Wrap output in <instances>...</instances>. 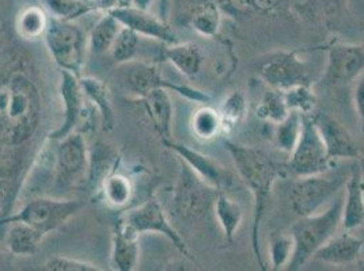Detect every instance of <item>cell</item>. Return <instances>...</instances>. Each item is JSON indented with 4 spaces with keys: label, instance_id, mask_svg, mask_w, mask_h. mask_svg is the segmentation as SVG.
I'll return each instance as SVG.
<instances>
[{
    "label": "cell",
    "instance_id": "9",
    "mask_svg": "<svg viewBox=\"0 0 364 271\" xmlns=\"http://www.w3.org/2000/svg\"><path fill=\"white\" fill-rule=\"evenodd\" d=\"M333 165V160L328 156L311 114L304 116L301 138L295 150L289 153L287 165H284L286 177L302 178L329 172Z\"/></svg>",
    "mask_w": 364,
    "mask_h": 271
},
{
    "label": "cell",
    "instance_id": "32",
    "mask_svg": "<svg viewBox=\"0 0 364 271\" xmlns=\"http://www.w3.org/2000/svg\"><path fill=\"white\" fill-rule=\"evenodd\" d=\"M192 133L201 141H210L223 135V126L218 109L203 105L198 107L191 118Z\"/></svg>",
    "mask_w": 364,
    "mask_h": 271
},
{
    "label": "cell",
    "instance_id": "26",
    "mask_svg": "<svg viewBox=\"0 0 364 271\" xmlns=\"http://www.w3.org/2000/svg\"><path fill=\"white\" fill-rule=\"evenodd\" d=\"M48 235L43 231L25 223L9 224V232L6 236V244L11 255H34Z\"/></svg>",
    "mask_w": 364,
    "mask_h": 271
},
{
    "label": "cell",
    "instance_id": "37",
    "mask_svg": "<svg viewBox=\"0 0 364 271\" xmlns=\"http://www.w3.org/2000/svg\"><path fill=\"white\" fill-rule=\"evenodd\" d=\"M283 92L289 111H298L302 116H310L314 113L317 95L316 91L311 89V84H299Z\"/></svg>",
    "mask_w": 364,
    "mask_h": 271
},
{
    "label": "cell",
    "instance_id": "8",
    "mask_svg": "<svg viewBox=\"0 0 364 271\" xmlns=\"http://www.w3.org/2000/svg\"><path fill=\"white\" fill-rule=\"evenodd\" d=\"M218 193L215 187L203 181L193 170L181 162L177 182L171 192V211L177 219L196 220L205 216L211 206L213 208Z\"/></svg>",
    "mask_w": 364,
    "mask_h": 271
},
{
    "label": "cell",
    "instance_id": "35",
    "mask_svg": "<svg viewBox=\"0 0 364 271\" xmlns=\"http://www.w3.org/2000/svg\"><path fill=\"white\" fill-rule=\"evenodd\" d=\"M48 16L60 21H71L94 13L90 0H41Z\"/></svg>",
    "mask_w": 364,
    "mask_h": 271
},
{
    "label": "cell",
    "instance_id": "19",
    "mask_svg": "<svg viewBox=\"0 0 364 271\" xmlns=\"http://www.w3.org/2000/svg\"><path fill=\"white\" fill-rule=\"evenodd\" d=\"M140 235L128 226L122 216L112 231V254L110 265L116 271H135L140 256Z\"/></svg>",
    "mask_w": 364,
    "mask_h": 271
},
{
    "label": "cell",
    "instance_id": "22",
    "mask_svg": "<svg viewBox=\"0 0 364 271\" xmlns=\"http://www.w3.org/2000/svg\"><path fill=\"white\" fill-rule=\"evenodd\" d=\"M140 101L151 122L152 129L159 136L161 141L173 138V102L168 91L164 89L150 91L147 95L140 98Z\"/></svg>",
    "mask_w": 364,
    "mask_h": 271
},
{
    "label": "cell",
    "instance_id": "40",
    "mask_svg": "<svg viewBox=\"0 0 364 271\" xmlns=\"http://www.w3.org/2000/svg\"><path fill=\"white\" fill-rule=\"evenodd\" d=\"M16 182L9 177H0V220L9 216L11 201L14 199Z\"/></svg>",
    "mask_w": 364,
    "mask_h": 271
},
{
    "label": "cell",
    "instance_id": "5",
    "mask_svg": "<svg viewBox=\"0 0 364 271\" xmlns=\"http://www.w3.org/2000/svg\"><path fill=\"white\" fill-rule=\"evenodd\" d=\"M82 199H61L38 197L28 201L16 214L0 220V226L11 223H25L43 231L46 235L56 231L85 208Z\"/></svg>",
    "mask_w": 364,
    "mask_h": 271
},
{
    "label": "cell",
    "instance_id": "2",
    "mask_svg": "<svg viewBox=\"0 0 364 271\" xmlns=\"http://www.w3.org/2000/svg\"><path fill=\"white\" fill-rule=\"evenodd\" d=\"M228 150L238 175L253 196V220H252V250L257 260L258 267L267 270V263L261 253L259 232L262 219L272 194L273 184L280 177H286L284 166H280L272 157L255 147H245L225 140Z\"/></svg>",
    "mask_w": 364,
    "mask_h": 271
},
{
    "label": "cell",
    "instance_id": "30",
    "mask_svg": "<svg viewBox=\"0 0 364 271\" xmlns=\"http://www.w3.org/2000/svg\"><path fill=\"white\" fill-rule=\"evenodd\" d=\"M48 23L49 16L43 6H28L16 16V33L23 40H37L44 37Z\"/></svg>",
    "mask_w": 364,
    "mask_h": 271
},
{
    "label": "cell",
    "instance_id": "13",
    "mask_svg": "<svg viewBox=\"0 0 364 271\" xmlns=\"http://www.w3.org/2000/svg\"><path fill=\"white\" fill-rule=\"evenodd\" d=\"M291 10L306 26L321 34H337L349 16L348 0H299Z\"/></svg>",
    "mask_w": 364,
    "mask_h": 271
},
{
    "label": "cell",
    "instance_id": "17",
    "mask_svg": "<svg viewBox=\"0 0 364 271\" xmlns=\"http://www.w3.org/2000/svg\"><path fill=\"white\" fill-rule=\"evenodd\" d=\"M114 16L124 28L137 33L140 37L151 38L155 41L164 43L166 45L178 43L177 34L167 25L164 19L154 16L149 10H141L135 6L125 9H117L107 11Z\"/></svg>",
    "mask_w": 364,
    "mask_h": 271
},
{
    "label": "cell",
    "instance_id": "36",
    "mask_svg": "<svg viewBox=\"0 0 364 271\" xmlns=\"http://www.w3.org/2000/svg\"><path fill=\"white\" fill-rule=\"evenodd\" d=\"M268 255L273 271L282 270L287 267L289 259L294 253V240L291 235L283 232H273L269 236Z\"/></svg>",
    "mask_w": 364,
    "mask_h": 271
},
{
    "label": "cell",
    "instance_id": "10",
    "mask_svg": "<svg viewBox=\"0 0 364 271\" xmlns=\"http://www.w3.org/2000/svg\"><path fill=\"white\" fill-rule=\"evenodd\" d=\"M122 220L135 229L139 235L143 233H156L170 241L177 251H180L189 262L195 266L198 265V259L192 255L186 243L182 239L181 235L171 226L166 211L156 199H149L139 205L136 208L128 209L122 214Z\"/></svg>",
    "mask_w": 364,
    "mask_h": 271
},
{
    "label": "cell",
    "instance_id": "16",
    "mask_svg": "<svg viewBox=\"0 0 364 271\" xmlns=\"http://www.w3.org/2000/svg\"><path fill=\"white\" fill-rule=\"evenodd\" d=\"M311 117L331 160H358L360 157L359 145L340 121L328 113L311 114Z\"/></svg>",
    "mask_w": 364,
    "mask_h": 271
},
{
    "label": "cell",
    "instance_id": "25",
    "mask_svg": "<svg viewBox=\"0 0 364 271\" xmlns=\"http://www.w3.org/2000/svg\"><path fill=\"white\" fill-rule=\"evenodd\" d=\"M165 59L188 79H195L204 64L203 50L193 43H176L167 45Z\"/></svg>",
    "mask_w": 364,
    "mask_h": 271
},
{
    "label": "cell",
    "instance_id": "23",
    "mask_svg": "<svg viewBox=\"0 0 364 271\" xmlns=\"http://www.w3.org/2000/svg\"><path fill=\"white\" fill-rule=\"evenodd\" d=\"M223 11L216 0H189L186 19L189 26L205 38H215L222 28Z\"/></svg>",
    "mask_w": 364,
    "mask_h": 271
},
{
    "label": "cell",
    "instance_id": "27",
    "mask_svg": "<svg viewBox=\"0 0 364 271\" xmlns=\"http://www.w3.org/2000/svg\"><path fill=\"white\" fill-rule=\"evenodd\" d=\"M213 211L223 232L225 241L228 244H232L242 224L243 211L241 205L228 196L226 192H219L213 204Z\"/></svg>",
    "mask_w": 364,
    "mask_h": 271
},
{
    "label": "cell",
    "instance_id": "39",
    "mask_svg": "<svg viewBox=\"0 0 364 271\" xmlns=\"http://www.w3.org/2000/svg\"><path fill=\"white\" fill-rule=\"evenodd\" d=\"M43 271H102L98 265L68 256L56 255L46 259L40 266Z\"/></svg>",
    "mask_w": 364,
    "mask_h": 271
},
{
    "label": "cell",
    "instance_id": "45",
    "mask_svg": "<svg viewBox=\"0 0 364 271\" xmlns=\"http://www.w3.org/2000/svg\"><path fill=\"white\" fill-rule=\"evenodd\" d=\"M355 269L364 271V259H359L355 262Z\"/></svg>",
    "mask_w": 364,
    "mask_h": 271
},
{
    "label": "cell",
    "instance_id": "20",
    "mask_svg": "<svg viewBox=\"0 0 364 271\" xmlns=\"http://www.w3.org/2000/svg\"><path fill=\"white\" fill-rule=\"evenodd\" d=\"M341 226L349 232L364 226V175L358 160L350 168L344 186Z\"/></svg>",
    "mask_w": 364,
    "mask_h": 271
},
{
    "label": "cell",
    "instance_id": "43",
    "mask_svg": "<svg viewBox=\"0 0 364 271\" xmlns=\"http://www.w3.org/2000/svg\"><path fill=\"white\" fill-rule=\"evenodd\" d=\"M154 0H132V6H135L137 9L141 10H149Z\"/></svg>",
    "mask_w": 364,
    "mask_h": 271
},
{
    "label": "cell",
    "instance_id": "24",
    "mask_svg": "<svg viewBox=\"0 0 364 271\" xmlns=\"http://www.w3.org/2000/svg\"><path fill=\"white\" fill-rule=\"evenodd\" d=\"M86 102H89L98 111L100 120L105 132H113L116 125V116L113 109L112 94L107 83L98 77L80 76L79 77Z\"/></svg>",
    "mask_w": 364,
    "mask_h": 271
},
{
    "label": "cell",
    "instance_id": "38",
    "mask_svg": "<svg viewBox=\"0 0 364 271\" xmlns=\"http://www.w3.org/2000/svg\"><path fill=\"white\" fill-rule=\"evenodd\" d=\"M140 45V35L128 28L122 26L114 44L110 49V55L117 64H127L136 57Z\"/></svg>",
    "mask_w": 364,
    "mask_h": 271
},
{
    "label": "cell",
    "instance_id": "6",
    "mask_svg": "<svg viewBox=\"0 0 364 271\" xmlns=\"http://www.w3.org/2000/svg\"><path fill=\"white\" fill-rule=\"evenodd\" d=\"M124 71L122 72V84L124 89L135 95L136 98H143L150 91L164 89V90L176 92L183 96L188 101L196 102V104H208L211 101V96L198 90L196 87L181 84L176 82H170L161 74L158 67L154 64H149L144 61H129L127 64H122Z\"/></svg>",
    "mask_w": 364,
    "mask_h": 271
},
{
    "label": "cell",
    "instance_id": "18",
    "mask_svg": "<svg viewBox=\"0 0 364 271\" xmlns=\"http://www.w3.org/2000/svg\"><path fill=\"white\" fill-rule=\"evenodd\" d=\"M59 94L61 102L64 105V118L60 126L48 136V138L53 141H59L61 138L76 132L86 104V98L82 90L79 77L71 72L60 71Z\"/></svg>",
    "mask_w": 364,
    "mask_h": 271
},
{
    "label": "cell",
    "instance_id": "31",
    "mask_svg": "<svg viewBox=\"0 0 364 271\" xmlns=\"http://www.w3.org/2000/svg\"><path fill=\"white\" fill-rule=\"evenodd\" d=\"M304 125V116L298 111H289V116L279 123H274L273 144L277 150L291 153L295 150Z\"/></svg>",
    "mask_w": 364,
    "mask_h": 271
},
{
    "label": "cell",
    "instance_id": "11",
    "mask_svg": "<svg viewBox=\"0 0 364 271\" xmlns=\"http://www.w3.org/2000/svg\"><path fill=\"white\" fill-rule=\"evenodd\" d=\"M301 52V49L282 50L262 61L258 68L259 79L269 89L279 91L299 84H311L306 62L299 57Z\"/></svg>",
    "mask_w": 364,
    "mask_h": 271
},
{
    "label": "cell",
    "instance_id": "42",
    "mask_svg": "<svg viewBox=\"0 0 364 271\" xmlns=\"http://www.w3.org/2000/svg\"><path fill=\"white\" fill-rule=\"evenodd\" d=\"M90 1L94 13H97V11L107 13L112 10L125 9V7L132 6V0H90Z\"/></svg>",
    "mask_w": 364,
    "mask_h": 271
},
{
    "label": "cell",
    "instance_id": "34",
    "mask_svg": "<svg viewBox=\"0 0 364 271\" xmlns=\"http://www.w3.org/2000/svg\"><path fill=\"white\" fill-rule=\"evenodd\" d=\"M289 113V109L286 104L284 92L274 89L265 91L256 107V117L258 120L269 122L272 125L284 120Z\"/></svg>",
    "mask_w": 364,
    "mask_h": 271
},
{
    "label": "cell",
    "instance_id": "1",
    "mask_svg": "<svg viewBox=\"0 0 364 271\" xmlns=\"http://www.w3.org/2000/svg\"><path fill=\"white\" fill-rule=\"evenodd\" d=\"M41 95L23 64H0V150L23 148L37 132Z\"/></svg>",
    "mask_w": 364,
    "mask_h": 271
},
{
    "label": "cell",
    "instance_id": "14",
    "mask_svg": "<svg viewBox=\"0 0 364 271\" xmlns=\"http://www.w3.org/2000/svg\"><path fill=\"white\" fill-rule=\"evenodd\" d=\"M162 144L191 170H193L203 181L215 187L218 192H226L232 186V172L222 166L218 160L196 151L195 148H191L186 144L177 143L173 138L162 140Z\"/></svg>",
    "mask_w": 364,
    "mask_h": 271
},
{
    "label": "cell",
    "instance_id": "12",
    "mask_svg": "<svg viewBox=\"0 0 364 271\" xmlns=\"http://www.w3.org/2000/svg\"><path fill=\"white\" fill-rule=\"evenodd\" d=\"M364 74L363 44L333 43L328 46V61L321 79L326 89L347 86Z\"/></svg>",
    "mask_w": 364,
    "mask_h": 271
},
{
    "label": "cell",
    "instance_id": "41",
    "mask_svg": "<svg viewBox=\"0 0 364 271\" xmlns=\"http://www.w3.org/2000/svg\"><path fill=\"white\" fill-rule=\"evenodd\" d=\"M355 89H353V105L359 118L360 132L364 136V74L359 76L355 80Z\"/></svg>",
    "mask_w": 364,
    "mask_h": 271
},
{
    "label": "cell",
    "instance_id": "7",
    "mask_svg": "<svg viewBox=\"0 0 364 271\" xmlns=\"http://www.w3.org/2000/svg\"><path fill=\"white\" fill-rule=\"evenodd\" d=\"M326 174L328 172L295 178V182L291 184L289 206L299 217L318 213L343 192L348 177L343 174Z\"/></svg>",
    "mask_w": 364,
    "mask_h": 271
},
{
    "label": "cell",
    "instance_id": "29",
    "mask_svg": "<svg viewBox=\"0 0 364 271\" xmlns=\"http://www.w3.org/2000/svg\"><path fill=\"white\" fill-rule=\"evenodd\" d=\"M218 110L222 120L223 135H231L242 125L243 121L247 117L249 105L246 95L240 90L230 92Z\"/></svg>",
    "mask_w": 364,
    "mask_h": 271
},
{
    "label": "cell",
    "instance_id": "21",
    "mask_svg": "<svg viewBox=\"0 0 364 271\" xmlns=\"http://www.w3.org/2000/svg\"><path fill=\"white\" fill-rule=\"evenodd\" d=\"M362 250L363 240L347 231L346 233L332 236L314 254L313 259L332 266H347L360 259Z\"/></svg>",
    "mask_w": 364,
    "mask_h": 271
},
{
    "label": "cell",
    "instance_id": "15",
    "mask_svg": "<svg viewBox=\"0 0 364 271\" xmlns=\"http://www.w3.org/2000/svg\"><path fill=\"white\" fill-rule=\"evenodd\" d=\"M55 170L61 182L74 183L82 179L90 168V151L79 132L55 141Z\"/></svg>",
    "mask_w": 364,
    "mask_h": 271
},
{
    "label": "cell",
    "instance_id": "28",
    "mask_svg": "<svg viewBox=\"0 0 364 271\" xmlns=\"http://www.w3.org/2000/svg\"><path fill=\"white\" fill-rule=\"evenodd\" d=\"M122 23L110 13H104L89 33V50L94 55L109 53L114 44L119 33L122 31Z\"/></svg>",
    "mask_w": 364,
    "mask_h": 271
},
{
    "label": "cell",
    "instance_id": "4",
    "mask_svg": "<svg viewBox=\"0 0 364 271\" xmlns=\"http://www.w3.org/2000/svg\"><path fill=\"white\" fill-rule=\"evenodd\" d=\"M44 43L53 62L60 68L80 77L89 49V37L82 28L71 21L49 16Z\"/></svg>",
    "mask_w": 364,
    "mask_h": 271
},
{
    "label": "cell",
    "instance_id": "33",
    "mask_svg": "<svg viewBox=\"0 0 364 271\" xmlns=\"http://www.w3.org/2000/svg\"><path fill=\"white\" fill-rule=\"evenodd\" d=\"M132 193L134 187L129 178L116 170L110 171L101 181V194L110 206H125L131 201Z\"/></svg>",
    "mask_w": 364,
    "mask_h": 271
},
{
    "label": "cell",
    "instance_id": "44",
    "mask_svg": "<svg viewBox=\"0 0 364 271\" xmlns=\"http://www.w3.org/2000/svg\"><path fill=\"white\" fill-rule=\"evenodd\" d=\"M4 266H7V259H6V255L0 251V270L4 269Z\"/></svg>",
    "mask_w": 364,
    "mask_h": 271
},
{
    "label": "cell",
    "instance_id": "3",
    "mask_svg": "<svg viewBox=\"0 0 364 271\" xmlns=\"http://www.w3.org/2000/svg\"><path fill=\"white\" fill-rule=\"evenodd\" d=\"M344 190L334 198L325 211L301 217L291 226L294 253L287 265V270L298 271L313 259L319 248L336 235L343 219Z\"/></svg>",
    "mask_w": 364,
    "mask_h": 271
}]
</instances>
